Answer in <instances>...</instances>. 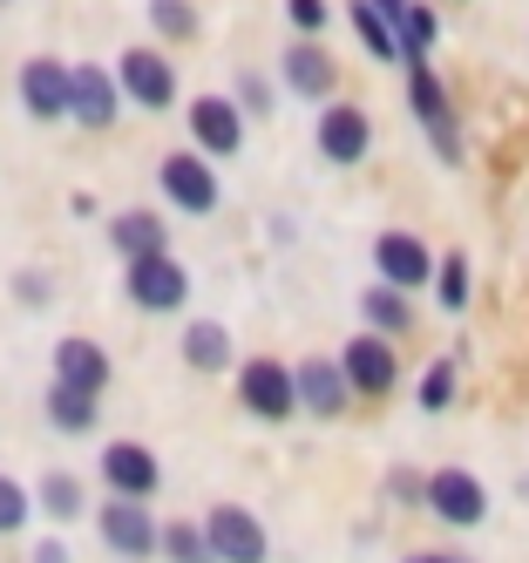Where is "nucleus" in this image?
Masks as SVG:
<instances>
[{"instance_id":"f257e3e1","label":"nucleus","mask_w":529,"mask_h":563,"mask_svg":"<svg viewBox=\"0 0 529 563\" xmlns=\"http://www.w3.org/2000/svg\"><path fill=\"white\" fill-rule=\"evenodd\" d=\"M238 400H244V415H258V421H293L299 415V367H285V360H244Z\"/></svg>"},{"instance_id":"f03ea898","label":"nucleus","mask_w":529,"mask_h":563,"mask_svg":"<svg viewBox=\"0 0 529 563\" xmlns=\"http://www.w3.org/2000/svg\"><path fill=\"white\" fill-rule=\"evenodd\" d=\"M122 292H130L136 312H177V306H190V272L170 252H150V258L122 265Z\"/></svg>"},{"instance_id":"7ed1b4c3","label":"nucleus","mask_w":529,"mask_h":563,"mask_svg":"<svg viewBox=\"0 0 529 563\" xmlns=\"http://www.w3.org/2000/svg\"><path fill=\"white\" fill-rule=\"evenodd\" d=\"M156 184H163V197H170L184 218H211L218 211V170H211L203 150H170L156 164Z\"/></svg>"},{"instance_id":"20e7f679","label":"nucleus","mask_w":529,"mask_h":563,"mask_svg":"<svg viewBox=\"0 0 529 563\" xmlns=\"http://www.w3.org/2000/svg\"><path fill=\"white\" fill-rule=\"evenodd\" d=\"M96 522H102V543H109L122 563H143L150 550H163V530H156V516L143 509V496H109Z\"/></svg>"},{"instance_id":"39448f33","label":"nucleus","mask_w":529,"mask_h":563,"mask_svg":"<svg viewBox=\"0 0 529 563\" xmlns=\"http://www.w3.org/2000/svg\"><path fill=\"white\" fill-rule=\"evenodd\" d=\"M203 537H211L218 563H265V556H272L265 522H258L252 509H238V503H218L211 516H203Z\"/></svg>"},{"instance_id":"423d86ee","label":"nucleus","mask_w":529,"mask_h":563,"mask_svg":"<svg viewBox=\"0 0 529 563\" xmlns=\"http://www.w3.org/2000/svg\"><path fill=\"white\" fill-rule=\"evenodd\" d=\"M21 109L34 115V123H62L68 115V89H75V68L68 62H55V55H34V62H21Z\"/></svg>"},{"instance_id":"0eeeda50","label":"nucleus","mask_w":529,"mask_h":563,"mask_svg":"<svg viewBox=\"0 0 529 563\" xmlns=\"http://www.w3.org/2000/svg\"><path fill=\"white\" fill-rule=\"evenodd\" d=\"M115 82H122V96H130L136 109H170L177 102V68L163 62L156 48H122Z\"/></svg>"},{"instance_id":"6e6552de","label":"nucleus","mask_w":529,"mask_h":563,"mask_svg":"<svg viewBox=\"0 0 529 563\" xmlns=\"http://www.w3.org/2000/svg\"><path fill=\"white\" fill-rule=\"evenodd\" d=\"M428 509L448 522V530H475V522L488 516V489L469 468H434L428 475Z\"/></svg>"},{"instance_id":"1a4fd4ad","label":"nucleus","mask_w":529,"mask_h":563,"mask_svg":"<svg viewBox=\"0 0 529 563\" xmlns=\"http://www.w3.org/2000/svg\"><path fill=\"white\" fill-rule=\"evenodd\" d=\"M340 367H346V380H353V394H394V380H400V360H394V333H360V340H346V353H340Z\"/></svg>"},{"instance_id":"9d476101","label":"nucleus","mask_w":529,"mask_h":563,"mask_svg":"<svg viewBox=\"0 0 529 563\" xmlns=\"http://www.w3.org/2000/svg\"><path fill=\"white\" fill-rule=\"evenodd\" d=\"M122 109V82L115 68H96V62H75V89H68V123L81 130H109Z\"/></svg>"},{"instance_id":"9b49d317","label":"nucleus","mask_w":529,"mask_h":563,"mask_svg":"<svg viewBox=\"0 0 529 563\" xmlns=\"http://www.w3.org/2000/svg\"><path fill=\"white\" fill-rule=\"evenodd\" d=\"M190 143L203 156H238L244 150V102H231V96H197L190 102Z\"/></svg>"},{"instance_id":"f8f14e48","label":"nucleus","mask_w":529,"mask_h":563,"mask_svg":"<svg viewBox=\"0 0 529 563\" xmlns=\"http://www.w3.org/2000/svg\"><path fill=\"white\" fill-rule=\"evenodd\" d=\"M407 102H415V115L428 123V136H434V150H441V164H462V130H455V115H448L441 82H434L421 62H407Z\"/></svg>"},{"instance_id":"ddd939ff","label":"nucleus","mask_w":529,"mask_h":563,"mask_svg":"<svg viewBox=\"0 0 529 563\" xmlns=\"http://www.w3.org/2000/svg\"><path fill=\"white\" fill-rule=\"evenodd\" d=\"M374 265H381L387 286H400V292H421L428 278H434V252L421 245L415 231H381L374 238Z\"/></svg>"},{"instance_id":"4468645a","label":"nucleus","mask_w":529,"mask_h":563,"mask_svg":"<svg viewBox=\"0 0 529 563\" xmlns=\"http://www.w3.org/2000/svg\"><path fill=\"white\" fill-rule=\"evenodd\" d=\"M366 150H374V123H366V109L326 102V115H319V156H326V164H360Z\"/></svg>"},{"instance_id":"2eb2a0df","label":"nucleus","mask_w":529,"mask_h":563,"mask_svg":"<svg viewBox=\"0 0 529 563\" xmlns=\"http://www.w3.org/2000/svg\"><path fill=\"white\" fill-rule=\"evenodd\" d=\"M346 400H353V380H346V367L340 360H299V408L306 415H319V421H340L346 415Z\"/></svg>"},{"instance_id":"dca6fc26","label":"nucleus","mask_w":529,"mask_h":563,"mask_svg":"<svg viewBox=\"0 0 529 563\" xmlns=\"http://www.w3.org/2000/svg\"><path fill=\"white\" fill-rule=\"evenodd\" d=\"M278 75H285V89L306 96V102H333V89H340V68H333V55H326L319 42H293L285 62H278Z\"/></svg>"},{"instance_id":"f3484780","label":"nucleus","mask_w":529,"mask_h":563,"mask_svg":"<svg viewBox=\"0 0 529 563\" xmlns=\"http://www.w3.org/2000/svg\"><path fill=\"white\" fill-rule=\"evenodd\" d=\"M102 482H109V496H150L163 482V468H156V455L143 441H109L102 449Z\"/></svg>"},{"instance_id":"a211bd4d","label":"nucleus","mask_w":529,"mask_h":563,"mask_svg":"<svg viewBox=\"0 0 529 563\" xmlns=\"http://www.w3.org/2000/svg\"><path fill=\"white\" fill-rule=\"evenodd\" d=\"M109 245L122 252V265H130V258H150V252H170V231H163L156 211H115L109 218Z\"/></svg>"},{"instance_id":"6ab92c4d","label":"nucleus","mask_w":529,"mask_h":563,"mask_svg":"<svg viewBox=\"0 0 529 563\" xmlns=\"http://www.w3.org/2000/svg\"><path fill=\"white\" fill-rule=\"evenodd\" d=\"M231 327H224V319H190V327H184V367L190 374H224L231 367Z\"/></svg>"},{"instance_id":"aec40b11","label":"nucleus","mask_w":529,"mask_h":563,"mask_svg":"<svg viewBox=\"0 0 529 563\" xmlns=\"http://www.w3.org/2000/svg\"><path fill=\"white\" fill-rule=\"evenodd\" d=\"M55 380L81 387V394H102L109 387V353L96 340H62L55 346Z\"/></svg>"},{"instance_id":"412c9836","label":"nucleus","mask_w":529,"mask_h":563,"mask_svg":"<svg viewBox=\"0 0 529 563\" xmlns=\"http://www.w3.org/2000/svg\"><path fill=\"white\" fill-rule=\"evenodd\" d=\"M346 14H353V27H360L366 55H381V62H407V55H400V27H394V21H387L381 8H374V0H353Z\"/></svg>"},{"instance_id":"4be33fe9","label":"nucleus","mask_w":529,"mask_h":563,"mask_svg":"<svg viewBox=\"0 0 529 563\" xmlns=\"http://www.w3.org/2000/svg\"><path fill=\"white\" fill-rule=\"evenodd\" d=\"M48 421H55L62 434H89V428H96V394L55 380V387H48Z\"/></svg>"},{"instance_id":"5701e85b","label":"nucleus","mask_w":529,"mask_h":563,"mask_svg":"<svg viewBox=\"0 0 529 563\" xmlns=\"http://www.w3.org/2000/svg\"><path fill=\"white\" fill-rule=\"evenodd\" d=\"M360 312H366V327H374V333H400L407 319H415V312H407V292H400V286H387V278L360 299Z\"/></svg>"},{"instance_id":"b1692460","label":"nucleus","mask_w":529,"mask_h":563,"mask_svg":"<svg viewBox=\"0 0 529 563\" xmlns=\"http://www.w3.org/2000/svg\"><path fill=\"white\" fill-rule=\"evenodd\" d=\"M163 556H170V563H218L203 522H170V530H163Z\"/></svg>"},{"instance_id":"393cba45","label":"nucleus","mask_w":529,"mask_h":563,"mask_svg":"<svg viewBox=\"0 0 529 563\" xmlns=\"http://www.w3.org/2000/svg\"><path fill=\"white\" fill-rule=\"evenodd\" d=\"M34 503L48 509L55 522H75V516H81V482H75V475H41V489H34Z\"/></svg>"},{"instance_id":"a878e982","label":"nucleus","mask_w":529,"mask_h":563,"mask_svg":"<svg viewBox=\"0 0 529 563\" xmlns=\"http://www.w3.org/2000/svg\"><path fill=\"white\" fill-rule=\"evenodd\" d=\"M434 292H441L448 312H462V306H469V258H462V252H448V258L434 265Z\"/></svg>"},{"instance_id":"bb28decb","label":"nucleus","mask_w":529,"mask_h":563,"mask_svg":"<svg viewBox=\"0 0 529 563\" xmlns=\"http://www.w3.org/2000/svg\"><path fill=\"white\" fill-rule=\"evenodd\" d=\"M150 27L170 34V42H190V34H197V8H190V0H150Z\"/></svg>"},{"instance_id":"cd10ccee","label":"nucleus","mask_w":529,"mask_h":563,"mask_svg":"<svg viewBox=\"0 0 529 563\" xmlns=\"http://www.w3.org/2000/svg\"><path fill=\"white\" fill-rule=\"evenodd\" d=\"M434 34H441V27H434V8H407V21H400V55L421 62V55L434 48Z\"/></svg>"},{"instance_id":"c85d7f7f","label":"nucleus","mask_w":529,"mask_h":563,"mask_svg":"<svg viewBox=\"0 0 529 563\" xmlns=\"http://www.w3.org/2000/svg\"><path fill=\"white\" fill-rule=\"evenodd\" d=\"M27 516H34V496L21 489L14 475H0V537H14V530H27Z\"/></svg>"},{"instance_id":"c756f323","label":"nucleus","mask_w":529,"mask_h":563,"mask_svg":"<svg viewBox=\"0 0 529 563\" xmlns=\"http://www.w3.org/2000/svg\"><path fill=\"white\" fill-rule=\"evenodd\" d=\"M448 394H455V360H434L428 380H421V408L441 415V408H448Z\"/></svg>"},{"instance_id":"7c9ffc66","label":"nucleus","mask_w":529,"mask_h":563,"mask_svg":"<svg viewBox=\"0 0 529 563\" xmlns=\"http://www.w3.org/2000/svg\"><path fill=\"white\" fill-rule=\"evenodd\" d=\"M238 102H244V115H265V109H272V82H265V75H244V82H238Z\"/></svg>"},{"instance_id":"2f4dec72","label":"nucleus","mask_w":529,"mask_h":563,"mask_svg":"<svg viewBox=\"0 0 529 563\" xmlns=\"http://www.w3.org/2000/svg\"><path fill=\"white\" fill-rule=\"evenodd\" d=\"M285 14H293L299 34H319L326 27V0H285Z\"/></svg>"},{"instance_id":"473e14b6","label":"nucleus","mask_w":529,"mask_h":563,"mask_svg":"<svg viewBox=\"0 0 529 563\" xmlns=\"http://www.w3.org/2000/svg\"><path fill=\"white\" fill-rule=\"evenodd\" d=\"M34 563H68V543H62V537H41V543H34Z\"/></svg>"},{"instance_id":"72a5a7b5","label":"nucleus","mask_w":529,"mask_h":563,"mask_svg":"<svg viewBox=\"0 0 529 563\" xmlns=\"http://www.w3.org/2000/svg\"><path fill=\"white\" fill-rule=\"evenodd\" d=\"M14 286H21V299H34V306H41V299H48V278H41V272H21V278H14Z\"/></svg>"},{"instance_id":"f704fd0d","label":"nucleus","mask_w":529,"mask_h":563,"mask_svg":"<svg viewBox=\"0 0 529 563\" xmlns=\"http://www.w3.org/2000/svg\"><path fill=\"white\" fill-rule=\"evenodd\" d=\"M374 8H381V14H387V21H394V27H400V21H407V0H374Z\"/></svg>"},{"instance_id":"c9c22d12","label":"nucleus","mask_w":529,"mask_h":563,"mask_svg":"<svg viewBox=\"0 0 529 563\" xmlns=\"http://www.w3.org/2000/svg\"><path fill=\"white\" fill-rule=\"evenodd\" d=\"M407 563H462V556H441V550H415Z\"/></svg>"},{"instance_id":"e433bc0d","label":"nucleus","mask_w":529,"mask_h":563,"mask_svg":"<svg viewBox=\"0 0 529 563\" xmlns=\"http://www.w3.org/2000/svg\"><path fill=\"white\" fill-rule=\"evenodd\" d=\"M0 8H14V0H0Z\"/></svg>"}]
</instances>
